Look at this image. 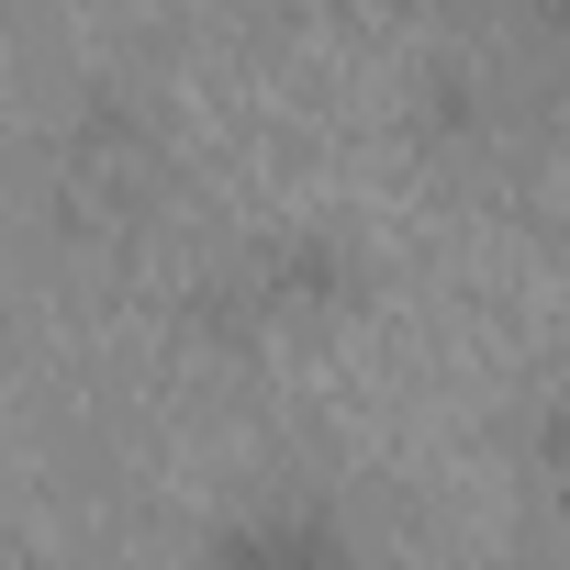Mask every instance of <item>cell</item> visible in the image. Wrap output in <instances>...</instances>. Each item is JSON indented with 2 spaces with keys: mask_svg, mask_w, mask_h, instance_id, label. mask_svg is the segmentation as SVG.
Instances as JSON below:
<instances>
[{
  "mask_svg": "<svg viewBox=\"0 0 570 570\" xmlns=\"http://www.w3.org/2000/svg\"><path fill=\"white\" fill-rule=\"evenodd\" d=\"M202 570H358V537L325 503H235L202 537Z\"/></svg>",
  "mask_w": 570,
  "mask_h": 570,
  "instance_id": "6da1fadb",
  "label": "cell"
},
{
  "mask_svg": "<svg viewBox=\"0 0 570 570\" xmlns=\"http://www.w3.org/2000/svg\"><path fill=\"white\" fill-rule=\"evenodd\" d=\"M268 292H279V303H347L358 268H347L325 235H292V246H268Z\"/></svg>",
  "mask_w": 570,
  "mask_h": 570,
  "instance_id": "7a4b0ae2",
  "label": "cell"
},
{
  "mask_svg": "<svg viewBox=\"0 0 570 570\" xmlns=\"http://www.w3.org/2000/svg\"><path fill=\"white\" fill-rule=\"evenodd\" d=\"M537 35H548V46L570 57V0H537Z\"/></svg>",
  "mask_w": 570,
  "mask_h": 570,
  "instance_id": "3957f363",
  "label": "cell"
},
{
  "mask_svg": "<svg viewBox=\"0 0 570 570\" xmlns=\"http://www.w3.org/2000/svg\"><path fill=\"white\" fill-rule=\"evenodd\" d=\"M559 492H570V414H559Z\"/></svg>",
  "mask_w": 570,
  "mask_h": 570,
  "instance_id": "277c9868",
  "label": "cell"
}]
</instances>
